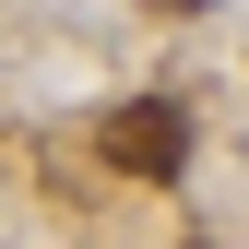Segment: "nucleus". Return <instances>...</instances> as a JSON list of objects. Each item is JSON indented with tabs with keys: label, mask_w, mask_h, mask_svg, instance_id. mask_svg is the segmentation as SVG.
Listing matches in <instances>:
<instances>
[{
	"label": "nucleus",
	"mask_w": 249,
	"mask_h": 249,
	"mask_svg": "<svg viewBox=\"0 0 249 249\" xmlns=\"http://www.w3.org/2000/svg\"><path fill=\"white\" fill-rule=\"evenodd\" d=\"M95 154H107L119 178H178V166H190V107H178V95H131L95 131Z\"/></svg>",
	"instance_id": "obj_1"
},
{
	"label": "nucleus",
	"mask_w": 249,
	"mask_h": 249,
	"mask_svg": "<svg viewBox=\"0 0 249 249\" xmlns=\"http://www.w3.org/2000/svg\"><path fill=\"white\" fill-rule=\"evenodd\" d=\"M190 249H202V237H190Z\"/></svg>",
	"instance_id": "obj_2"
}]
</instances>
